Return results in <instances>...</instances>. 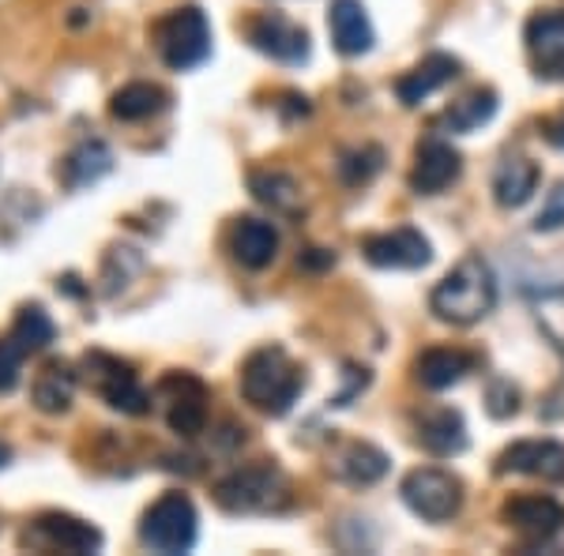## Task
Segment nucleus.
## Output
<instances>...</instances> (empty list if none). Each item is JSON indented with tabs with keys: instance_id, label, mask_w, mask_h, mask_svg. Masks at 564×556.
<instances>
[{
	"instance_id": "f257e3e1",
	"label": "nucleus",
	"mask_w": 564,
	"mask_h": 556,
	"mask_svg": "<svg viewBox=\"0 0 564 556\" xmlns=\"http://www.w3.org/2000/svg\"><path fill=\"white\" fill-rule=\"evenodd\" d=\"M497 305V275L481 257H463L430 294V308L436 320L470 327L486 320Z\"/></svg>"
},
{
	"instance_id": "f03ea898",
	"label": "nucleus",
	"mask_w": 564,
	"mask_h": 556,
	"mask_svg": "<svg viewBox=\"0 0 564 556\" xmlns=\"http://www.w3.org/2000/svg\"><path fill=\"white\" fill-rule=\"evenodd\" d=\"M305 391V372L302 364L290 358L282 346H260L252 350L241 364V395L245 403L271 417L290 414V406L297 403V395Z\"/></svg>"
},
{
	"instance_id": "7ed1b4c3",
	"label": "nucleus",
	"mask_w": 564,
	"mask_h": 556,
	"mask_svg": "<svg viewBox=\"0 0 564 556\" xmlns=\"http://www.w3.org/2000/svg\"><path fill=\"white\" fill-rule=\"evenodd\" d=\"M215 500L230 515H279L290 508V481L275 462H257L226 473L215 486Z\"/></svg>"
},
{
	"instance_id": "20e7f679",
	"label": "nucleus",
	"mask_w": 564,
	"mask_h": 556,
	"mask_svg": "<svg viewBox=\"0 0 564 556\" xmlns=\"http://www.w3.org/2000/svg\"><path fill=\"white\" fill-rule=\"evenodd\" d=\"M154 45H159L162 61L174 72L199 68L212 57V23L199 8H177L166 20L154 26Z\"/></svg>"
},
{
	"instance_id": "39448f33",
	"label": "nucleus",
	"mask_w": 564,
	"mask_h": 556,
	"mask_svg": "<svg viewBox=\"0 0 564 556\" xmlns=\"http://www.w3.org/2000/svg\"><path fill=\"white\" fill-rule=\"evenodd\" d=\"M196 508L185 492H166L162 500H154L140 523V542L154 553H188L196 545L199 531Z\"/></svg>"
},
{
	"instance_id": "423d86ee",
	"label": "nucleus",
	"mask_w": 564,
	"mask_h": 556,
	"mask_svg": "<svg viewBox=\"0 0 564 556\" xmlns=\"http://www.w3.org/2000/svg\"><path fill=\"white\" fill-rule=\"evenodd\" d=\"M403 504L411 508L417 519L425 523H448V519L459 515L463 508V486L456 473L436 470V467H417L403 478Z\"/></svg>"
},
{
	"instance_id": "0eeeda50",
	"label": "nucleus",
	"mask_w": 564,
	"mask_h": 556,
	"mask_svg": "<svg viewBox=\"0 0 564 556\" xmlns=\"http://www.w3.org/2000/svg\"><path fill=\"white\" fill-rule=\"evenodd\" d=\"M84 377H87V384L95 388L113 410H121V414L140 417L151 410V395L143 391L140 377L132 372V364L113 358V353L90 350L84 358Z\"/></svg>"
},
{
	"instance_id": "6e6552de",
	"label": "nucleus",
	"mask_w": 564,
	"mask_h": 556,
	"mask_svg": "<svg viewBox=\"0 0 564 556\" xmlns=\"http://www.w3.org/2000/svg\"><path fill=\"white\" fill-rule=\"evenodd\" d=\"M154 399L162 403L166 425L177 436H199L207 425V388L199 384L193 372H170L154 388Z\"/></svg>"
},
{
	"instance_id": "1a4fd4ad",
	"label": "nucleus",
	"mask_w": 564,
	"mask_h": 556,
	"mask_svg": "<svg viewBox=\"0 0 564 556\" xmlns=\"http://www.w3.org/2000/svg\"><path fill=\"white\" fill-rule=\"evenodd\" d=\"M245 39L263 57L279 61V65H305L308 61V34L305 26L286 20L282 12H263L245 23Z\"/></svg>"
},
{
	"instance_id": "9d476101",
	"label": "nucleus",
	"mask_w": 564,
	"mask_h": 556,
	"mask_svg": "<svg viewBox=\"0 0 564 556\" xmlns=\"http://www.w3.org/2000/svg\"><path fill=\"white\" fill-rule=\"evenodd\" d=\"M500 519L508 531H516L527 545L553 542L564 531V504L557 497H542V492H527V497H512L500 508Z\"/></svg>"
},
{
	"instance_id": "9b49d317",
	"label": "nucleus",
	"mask_w": 564,
	"mask_h": 556,
	"mask_svg": "<svg viewBox=\"0 0 564 556\" xmlns=\"http://www.w3.org/2000/svg\"><path fill=\"white\" fill-rule=\"evenodd\" d=\"M23 545L31 549H45V553H98L102 549V531L98 526L84 523L76 515H39L31 523V531L23 534Z\"/></svg>"
},
{
	"instance_id": "f8f14e48",
	"label": "nucleus",
	"mask_w": 564,
	"mask_h": 556,
	"mask_svg": "<svg viewBox=\"0 0 564 556\" xmlns=\"http://www.w3.org/2000/svg\"><path fill=\"white\" fill-rule=\"evenodd\" d=\"M527 57H531L534 76L542 79H564V12L550 8V12H534L523 26Z\"/></svg>"
},
{
	"instance_id": "ddd939ff",
	"label": "nucleus",
	"mask_w": 564,
	"mask_h": 556,
	"mask_svg": "<svg viewBox=\"0 0 564 556\" xmlns=\"http://www.w3.org/2000/svg\"><path fill=\"white\" fill-rule=\"evenodd\" d=\"M361 252L372 268H388V271H414L425 268L433 257L430 241L414 230V226H399V230L388 233H372L361 241Z\"/></svg>"
},
{
	"instance_id": "4468645a",
	"label": "nucleus",
	"mask_w": 564,
	"mask_h": 556,
	"mask_svg": "<svg viewBox=\"0 0 564 556\" xmlns=\"http://www.w3.org/2000/svg\"><path fill=\"white\" fill-rule=\"evenodd\" d=\"M463 173V159L459 151L452 148L441 135H430V140L417 143L414 151V170H411V188L417 196H436L448 185H456Z\"/></svg>"
},
{
	"instance_id": "2eb2a0df",
	"label": "nucleus",
	"mask_w": 564,
	"mask_h": 556,
	"mask_svg": "<svg viewBox=\"0 0 564 556\" xmlns=\"http://www.w3.org/2000/svg\"><path fill=\"white\" fill-rule=\"evenodd\" d=\"M500 473H527V478H542L553 486H564V444L557 440H520L512 448L500 451L497 459Z\"/></svg>"
},
{
	"instance_id": "dca6fc26",
	"label": "nucleus",
	"mask_w": 564,
	"mask_h": 556,
	"mask_svg": "<svg viewBox=\"0 0 564 556\" xmlns=\"http://www.w3.org/2000/svg\"><path fill=\"white\" fill-rule=\"evenodd\" d=\"M456 76H459V61L456 57H448V53H430V57L417 61L406 76H399L395 95H399V102H403V106H422L433 90L452 84Z\"/></svg>"
},
{
	"instance_id": "f3484780",
	"label": "nucleus",
	"mask_w": 564,
	"mask_h": 556,
	"mask_svg": "<svg viewBox=\"0 0 564 556\" xmlns=\"http://www.w3.org/2000/svg\"><path fill=\"white\" fill-rule=\"evenodd\" d=\"M327 26H332V42L343 57H361L372 50V23L361 0H335L327 12Z\"/></svg>"
},
{
	"instance_id": "a211bd4d",
	"label": "nucleus",
	"mask_w": 564,
	"mask_h": 556,
	"mask_svg": "<svg viewBox=\"0 0 564 556\" xmlns=\"http://www.w3.org/2000/svg\"><path fill=\"white\" fill-rule=\"evenodd\" d=\"M327 470L339 481H350V486H372V481H380L388 473V455L366 440H347L332 451Z\"/></svg>"
},
{
	"instance_id": "6ab92c4d",
	"label": "nucleus",
	"mask_w": 564,
	"mask_h": 556,
	"mask_svg": "<svg viewBox=\"0 0 564 556\" xmlns=\"http://www.w3.org/2000/svg\"><path fill=\"white\" fill-rule=\"evenodd\" d=\"M230 252L241 268L249 271H263L279 252V230L263 218H241L230 230Z\"/></svg>"
},
{
	"instance_id": "aec40b11",
	"label": "nucleus",
	"mask_w": 564,
	"mask_h": 556,
	"mask_svg": "<svg viewBox=\"0 0 564 556\" xmlns=\"http://www.w3.org/2000/svg\"><path fill=\"white\" fill-rule=\"evenodd\" d=\"M417 440L433 455H459L467 448V422H463V414L452 406L425 410V414L417 417Z\"/></svg>"
},
{
	"instance_id": "412c9836",
	"label": "nucleus",
	"mask_w": 564,
	"mask_h": 556,
	"mask_svg": "<svg viewBox=\"0 0 564 556\" xmlns=\"http://www.w3.org/2000/svg\"><path fill=\"white\" fill-rule=\"evenodd\" d=\"M470 369H475V358L463 350H452V346H433V350H425L422 358L414 361L417 384H425L430 391L456 388Z\"/></svg>"
},
{
	"instance_id": "4be33fe9",
	"label": "nucleus",
	"mask_w": 564,
	"mask_h": 556,
	"mask_svg": "<svg viewBox=\"0 0 564 556\" xmlns=\"http://www.w3.org/2000/svg\"><path fill=\"white\" fill-rule=\"evenodd\" d=\"M494 113H497V90L478 87V90H470V95H463L459 102H452L448 109H444V113L433 121V129L467 135V132H475V129H481V124L494 121Z\"/></svg>"
},
{
	"instance_id": "5701e85b",
	"label": "nucleus",
	"mask_w": 564,
	"mask_h": 556,
	"mask_svg": "<svg viewBox=\"0 0 564 556\" xmlns=\"http://www.w3.org/2000/svg\"><path fill=\"white\" fill-rule=\"evenodd\" d=\"M539 188V166L527 159H505L494 173V196L500 207H523Z\"/></svg>"
},
{
	"instance_id": "b1692460",
	"label": "nucleus",
	"mask_w": 564,
	"mask_h": 556,
	"mask_svg": "<svg viewBox=\"0 0 564 556\" xmlns=\"http://www.w3.org/2000/svg\"><path fill=\"white\" fill-rule=\"evenodd\" d=\"M76 395V372L65 361H50L45 369L34 377V406L42 414H65Z\"/></svg>"
},
{
	"instance_id": "393cba45",
	"label": "nucleus",
	"mask_w": 564,
	"mask_h": 556,
	"mask_svg": "<svg viewBox=\"0 0 564 556\" xmlns=\"http://www.w3.org/2000/svg\"><path fill=\"white\" fill-rule=\"evenodd\" d=\"M249 188L260 204H268L271 211H282V215H297L302 211V188L290 173L282 170H257L249 177Z\"/></svg>"
},
{
	"instance_id": "a878e982",
	"label": "nucleus",
	"mask_w": 564,
	"mask_h": 556,
	"mask_svg": "<svg viewBox=\"0 0 564 556\" xmlns=\"http://www.w3.org/2000/svg\"><path fill=\"white\" fill-rule=\"evenodd\" d=\"M166 106H170V95L159 84H129L113 95L109 113H113L117 121H148V117L162 113Z\"/></svg>"
},
{
	"instance_id": "bb28decb",
	"label": "nucleus",
	"mask_w": 564,
	"mask_h": 556,
	"mask_svg": "<svg viewBox=\"0 0 564 556\" xmlns=\"http://www.w3.org/2000/svg\"><path fill=\"white\" fill-rule=\"evenodd\" d=\"M113 170V154L102 140H87L65 159V185L68 188H87L95 181H102Z\"/></svg>"
},
{
	"instance_id": "cd10ccee",
	"label": "nucleus",
	"mask_w": 564,
	"mask_h": 556,
	"mask_svg": "<svg viewBox=\"0 0 564 556\" xmlns=\"http://www.w3.org/2000/svg\"><path fill=\"white\" fill-rule=\"evenodd\" d=\"M8 335H12V339L26 350V358H31V353H39V350H45V346L53 342L57 327H53V320L42 313L39 305H26V308H20V316H15V324H12V331H8Z\"/></svg>"
},
{
	"instance_id": "c85d7f7f",
	"label": "nucleus",
	"mask_w": 564,
	"mask_h": 556,
	"mask_svg": "<svg viewBox=\"0 0 564 556\" xmlns=\"http://www.w3.org/2000/svg\"><path fill=\"white\" fill-rule=\"evenodd\" d=\"M534 320H539L545 339L564 353V286L545 290V294L534 301Z\"/></svg>"
},
{
	"instance_id": "c756f323",
	"label": "nucleus",
	"mask_w": 564,
	"mask_h": 556,
	"mask_svg": "<svg viewBox=\"0 0 564 556\" xmlns=\"http://www.w3.org/2000/svg\"><path fill=\"white\" fill-rule=\"evenodd\" d=\"M380 162H384L380 148H361V151L343 154V162H339L343 181H347V185H366L372 173H380Z\"/></svg>"
},
{
	"instance_id": "7c9ffc66",
	"label": "nucleus",
	"mask_w": 564,
	"mask_h": 556,
	"mask_svg": "<svg viewBox=\"0 0 564 556\" xmlns=\"http://www.w3.org/2000/svg\"><path fill=\"white\" fill-rule=\"evenodd\" d=\"M23 361H26V350L12 335H4V339H0V395H8V391L20 384Z\"/></svg>"
},
{
	"instance_id": "2f4dec72",
	"label": "nucleus",
	"mask_w": 564,
	"mask_h": 556,
	"mask_svg": "<svg viewBox=\"0 0 564 556\" xmlns=\"http://www.w3.org/2000/svg\"><path fill=\"white\" fill-rule=\"evenodd\" d=\"M564 226V181L550 193V204L542 207L539 218H534V230L539 233H550V230H561Z\"/></svg>"
},
{
	"instance_id": "473e14b6",
	"label": "nucleus",
	"mask_w": 564,
	"mask_h": 556,
	"mask_svg": "<svg viewBox=\"0 0 564 556\" xmlns=\"http://www.w3.org/2000/svg\"><path fill=\"white\" fill-rule=\"evenodd\" d=\"M489 410H494V417L516 414L520 410V391L512 384H494V391H489Z\"/></svg>"
},
{
	"instance_id": "72a5a7b5",
	"label": "nucleus",
	"mask_w": 564,
	"mask_h": 556,
	"mask_svg": "<svg viewBox=\"0 0 564 556\" xmlns=\"http://www.w3.org/2000/svg\"><path fill=\"white\" fill-rule=\"evenodd\" d=\"M539 132H542V140L550 143V148L564 151V109H557V113H550V117H542Z\"/></svg>"
},
{
	"instance_id": "f704fd0d",
	"label": "nucleus",
	"mask_w": 564,
	"mask_h": 556,
	"mask_svg": "<svg viewBox=\"0 0 564 556\" xmlns=\"http://www.w3.org/2000/svg\"><path fill=\"white\" fill-rule=\"evenodd\" d=\"M8 462H12V451H8V448H4V444H0V470H4V467H8Z\"/></svg>"
}]
</instances>
